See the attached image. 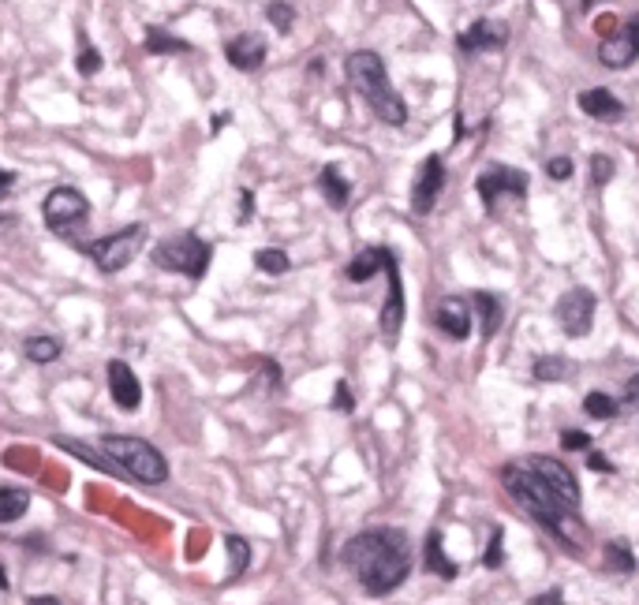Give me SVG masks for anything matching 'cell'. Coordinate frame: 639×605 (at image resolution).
<instances>
[{
	"label": "cell",
	"instance_id": "cell-2",
	"mask_svg": "<svg viewBox=\"0 0 639 605\" xmlns=\"http://www.w3.org/2000/svg\"><path fill=\"white\" fill-rule=\"evenodd\" d=\"M501 486L512 493V501L524 508L527 516H535V520L550 531V535L561 542V546L576 549L580 553L583 546H587V527L580 523V516H576V508L561 505L554 493L546 490L531 471H527L524 464H509L505 471H501Z\"/></svg>",
	"mask_w": 639,
	"mask_h": 605
},
{
	"label": "cell",
	"instance_id": "cell-33",
	"mask_svg": "<svg viewBox=\"0 0 639 605\" xmlns=\"http://www.w3.org/2000/svg\"><path fill=\"white\" fill-rule=\"evenodd\" d=\"M483 564L486 568H501V564H505V531H501V527H494V535H490Z\"/></svg>",
	"mask_w": 639,
	"mask_h": 605
},
{
	"label": "cell",
	"instance_id": "cell-37",
	"mask_svg": "<svg viewBox=\"0 0 639 605\" xmlns=\"http://www.w3.org/2000/svg\"><path fill=\"white\" fill-rule=\"evenodd\" d=\"M546 176H550V180H568V176H572V161H568V157H550V161H546Z\"/></svg>",
	"mask_w": 639,
	"mask_h": 605
},
{
	"label": "cell",
	"instance_id": "cell-11",
	"mask_svg": "<svg viewBox=\"0 0 639 605\" xmlns=\"http://www.w3.org/2000/svg\"><path fill=\"white\" fill-rule=\"evenodd\" d=\"M385 277H389V292H385L378 329H382V337L393 344V340L400 337V325H404V284H400L397 254H389V258H385Z\"/></svg>",
	"mask_w": 639,
	"mask_h": 605
},
{
	"label": "cell",
	"instance_id": "cell-36",
	"mask_svg": "<svg viewBox=\"0 0 639 605\" xmlns=\"http://www.w3.org/2000/svg\"><path fill=\"white\" fill-rule=\"evenodd\" d=\"M561 445H565L568 452H583V449H591V434H583V430H565V434H561Z\"/></svg>",
	"mask_w": 639,
	"mask_h": 605
},
{
	"label": "cell",
	"instance_id": "cell-46",
	"mask_svg": "<svg viewBox=\"0 0 639 605\" xmlns=\"http://www.w3.org/2000/svg\"><path fill=\"white\" fill-rule=\"evenodd\" d=\"M0 225H12V217H0Z\"/></svg>",
	"mask_w": 639,
	"mask_h": 605
},
{
	"label": "cell",
	"instance_id": "cell-42",
	"mask_svg": "<svg viewBox=\"0 0 639 605\" xmlns=\"http://www.w3.org/2000/svg\"><path fill=\"white\" fill-rule=\"evenodd\" d=\"M587 464L595 467V471H610V460H606V456H602V452H591V456H587Z\"/></svg>",
	"mask_w": 639,
	"mask_h": 605
},
{
	"label": "cell",
	"instance_id": "cell-31",
	"mask_svg": "<svg viewBox=\"0 0 639 605\" xmlns=\"http://www.w3.org/2000/svg\"><path fill=\"white\" fill-rule=\"evenodd\" d=\"M583 411L591 415V419H617V404H613V396L606 393H587V400H583Z\"/></svg>",
	"mask_w": 639,
	"mask_h": 605
},
{
	"label": "cell",
	"instance_id": "cell-13",
	"mask_svg": "<svg viewBox=\"0 0 639 605\" xmlns=\"http://www.w3.org/2000/svg\"><path fill=\"white\" fill-rule=\"evenodd\" d=\"M441 187H445V165H441V157L434 154L419 165V176H415L412 183V210L419 213V217H426V213L434 210Z\"/></svg>",
	"mask_w": 639,
	"mask_h": 605
},
{
	"label": "cell",
	"instance_id": "cell-24",
	"mask_svg": "<svg viewBox=\"0 0 639 605\" xmlns=\"http://www.w3.org/2000/svg\"><path fill=\"white\" fill-rule=\"evenodd\" d=\"M471 303L479 307V322H483V337H494L497 329H501V299L497 296H490V292H475L471 296Z\"/></svg>",
	"mask_w": 639,
	"mask_h": 605
},
{
	"label": "cell",
	"instance_id": "cell-14",
	"mask_svg": "<svg viewBox=\"0 0 639 605\" xmlns=\"http://www.w3.org/2000/svg\"><path fill=\"white\" fill-rule=\"evenodd\" d=\"M509 42V27L501 19H475L468 30H460V53H483V49H505Z\"/></svg>",
	"mask_w": 639,
	"mask_h": 605
},
{
	"label": "cell",
	"instance_id": "cell-25",
	"mask_svg": "<svg viewBox=\"0 0 639 605\" xmlns=\"http://www.w3.org/2000/svg\"><path fill=\"white\" fill-rule=\"evenodd\" d=\"M146 53H154V57H165V53H191V42L176 38V34H165L161 27H150L146 30Z\"/></svg>",
	"mask_w": 639,
	"mask_h": 605
},
{
	"label": "cell",
	"instance_id": "cell-34",
	"mask_svg": "<svg viewBox=\"0 0 639 605\" xmlns=\"http://www.w3.org/2000/svg\"><path fill=\"white\" fill-rule=\"evenodd\" d=\"M101 64H105V60H101V53L94 49V45H83V49H79V60H75L79 75H86V79H90V75H98V71H101Z\"/></svg>",
	"mask_w": 639,
	"mask_h": 605
},
{
	"label": "cell",
	"instance_id": "cell-3",
	"mask_svg": "<svg viewBox=\"0 0 639 605\" xmlns=\"http://www.w3.org/2000/svg\"><path fill=\"white\" fill-rule=\"evenodd\" d=\"M344 71H348V83L359 90V98L367 101L374 116L389 127H400L408 120V105L400 98L389 75H385V60L374 53V49H359V53H348L344 60Z\"/></svg>",
	"mask_w": 639,
	"mask_h": 605
},
{
	"label": "cell",
	"instance_id": "cell-39",
	"mask_svg": "<svg viewBox=\"0 0 639 605\" xmlns=\"http://www.w3.org/2000/svg\"><path fill=\"white\" fill-rule=\"evenodd\" d=\"M625 404L632 411H639V374H632L628 378V385H625Z\"/></svg>",
	"mask_w": 639,
	"mask_h": 605
},
{
	"label": "cell",
	"instance_id": "cell-35",
	"mask_svg": "<svg viewBox=\"0 0 639 605\" xmlns=\"http://www.w3.org/2000/svg\"><path fill=\"white\" fill-rule=\"evenodd\" d=\"M591 180L598 183V187H606V183L613 180V161L606 154H595L591 157Z\"/></svg>",
	"mask_w": 639,
	"mask_h": 605
},
{
	"label": "cell",
	"instance_id": "cell-45",
	"mask_svg": "<svg viewBox=\"0 0 639 605\" xmlns=\"http://www.w3.org/2000/svg\"><path fill=\"white\" fill-rule=\"evenodd\" d=\"M4 587H8V576H4V568H0V591H4Z\"/></svg>",
	"mask_w": 639,
	"mask_h": 605
},
{
	"label": "cell",
	"instance_id": "cell-5",
	"mask_svg": "<svg viewBox=\"0 0 639 605\" xmlns=\"http://www.w3.org/2000/svg\"><path fill=\"white\" fill-rule=\"evenodd\" d=\"M42 217H45V225H49L53 236H60L68 247H75V251L86 254L83 232L90 228V202H86V195L79 191V187H68V183L53 187L42 202Z\"/></svg>",
	"mask_w": 639,
	"mask_h": 605
},
{
	"label": "cell",
	"instance_id": "cell-32",
	"mask_svg": "<svg viewBox=\"0 0 639 605\" xmlns=\"http://www.w3.org/2000/svg\"><path fill=\"white\" fill-rule=\"evenodd\" d=\"M266 19H270L281 34H288L292 23H296V8H292V4H266Z\"/></svg>",
	"mask_w": 639,
	"mask_h": 605
},
{
	"label": "cell",
	"instance_id": "cell-23",
	"mask_svg": "<svg viewBox=\"0 0 639 605\" xmlns=\"http://www.w3.org/2000/svg\"><path fill=\"white\" fill-rule=\"evenodd\" d=\"M57 449L71 452V456H79V460H86L90 467H98V471H105V475H120V467L105 456V452H94L86 449V445H79V441H71V437H57Z\"/></svg>",
	"mask_w": 639,
	"mask_h": 605
},
{
	"label": "cell",
	"instance_id": "cell-21",
	"mask_svg": "<svg viewBox=\"0 0 639 605\" xmlns=\"http://www.w3.org/2000/svg\"><path fill=\"white\" fill-rule=\"evenodd\" d=\"M423 564H426V572H434V576L441 579H456V572H460V568L445 557V538H441V531H430V535H426Z\"/></svg>",
	"mask_w": 639,
	"mask_h": 605
},
{
	"label": "cell",
	"instance_id": "cell-20",
	"mask_svg": "<svg viewBox=\"0 0 639 605\" xmlns=\"http://www.w3.org/2000/svg\"><path fill=\"white\" fill-rule=\"evenodd\" d=\"M389 247H367L363 254H355L352 262H348V269H344V277L348 281H355V284H363V281H370L378 269H385V258H389Z\"/></svg>",
	"mask_w": 639,
	"mask_h": 605
},
{
	"label": "cell",
	"instance_id": "cell-7",
	"mask_svg": "<svg viewBox=\"0 0 639 605\" xmlns=\"http://www.w3.org/2000/svg\"><path fill=\"white\" fill-rule=\"evenodd\" d=\"M142 243H146V225L135 221V225L120 228L113 236H101V240L86 243V258H90L101 273H120V269H128L131 262H135Z\"/></svg>",
	"mask_w": 639,
	"mask_h": 605
},
{
	"label": "cell",
	"instance_id": "cell-44",
	"mask_svg": "<svg viewBox=\"0 0 639 605\" xmlns=\"http://www.w3.org/2000/svg\"><path fill=\"white\" fill-rule=\"evenodd\" d=\"M27 605H60L57 598H27Z\"/></svg>",
	"mask_w": 639,
	"mask_h": 605
},
{
	"label": "cell",
	"instance_id": "cell-9",
	"mask_svg": "<svg viewBox=\"0 0 639 605\" xmlns=\"http://www.w3.org/2000/svg\"><path fill=\"white\" fill-rule=\"evenodd\" d=\"M557 322L565 329L568 337H587L591 325H595V292L587 288H572L565 296L557 299Z\"/></svg>",
	"mask_w": 639,
	"mask_h": 605
},
{
	"label": "cell",
	"instance_id": "cell-4",
	"mask_svg": "<svg viewBox=\"0 0 639 605\" xmlns=\"http://www.w3.org/2000/svg\"><path fill=\"white\" fill-rule=\"evenodd\" d=\"M101 452L120 467V475H128V479L142 482V486L169 482V460H165V452L154 449V445L142 441V437L109 434V437H101Z\"/></svg>",
	"mask_w": 639,
	"mask_h": 605
},
{
	"label": "cell",
	"instance_id": "cell-40",
	"mask_svg": "<svg viewBox=\"0 0 639 605\" xmlns=\"http://www.w3.org/2000/svg\"><path fill=\"white\" fill-rule=\"evenodd\" d=\"M527 605H565V594L554 587V591H546V594H539V598H531Z\"/></svg>",
	"mask_w": 639,
	"mask_h": 605
},
{
	"label": "cell",
	"instance_id": "cell-16",
	"mask_svg": "<svg viewBox=\"0 0 639 605\" xmlns=\"http://www.w3.org/2000/svg\"><path fill=\"white\" fill-rule=\"evenodd\" d=\"M109 396H113V404L120 411H139L142 404V385L139 378H135V370H131L128 363H120V359H113L109 363Z\"/></svg>",
	"mask_w": 639,
	"mask_h": 605
},
{
	"label": "cell",
	"instance_id": "cell-30",
	"mask_svg": "<svg viewBox=\"0 0 639 605\" xmlns=\"http://www.w3.org/2000/svg\"><path fill=\"white\" fill-rule=\"evenodd\" d=\"M606 568L610 572H636V557H632V549L625 546V542H610L606 546Z\"/></svg>",
	"mask_w": 639,
	"mask_h": 605
},
{
	"label": "cell",
	"instance_id": "cell-18",
	"mask_svg": "<svg viewBox=\"0 0 639 605\" xmlns=\"http://www.w3.org/2000/svg\"><path fill=\"white\" fill-rule=\"evenodd\" d=\"M576 105H580L587 116H595V120H617V116L625 113V105L613 98L610 90H602V86H595V90H583L580 98H576Z\"/></svg>",
	"mask_w": 639,
	"mask_h": 605
},
{
	"label": "cell",
	"instance_id": "cell-1",
	"mask_svg": "<svg viewBox=\"0 0 639 605\" xmlns=\"http://www.w3.org/2000/svg\"><path fill=\"white\" fill-rule=\"evenodd\" d=\"M341 561L370 598H385L412 572V542L400 527H370L344 542Z\"/></svg>",
	"mask_w": 639,
	"mask_h": 605
},
{
	"label": "cell",
	"instance_id": "cell-17",
	"mask_svg": "<svg viewBox=\"0 0 639 605\" xmlns=\"http://www.w3.org/2000/svg\"><path fill=\"white\" fill-rule=\"evenodd\" d=\"M434 325H438L445 337L468 340V333H471V307L460 296L441 299L438 314H434Z\"/></svg>",
	"mask_w": 639,
	"mask_h": 605
},
{
	"label": "cell",
	"instance_id": "cell-28",
	"mask_svg": "<svg viewBox=\"0 0 639 605\" xmlns=\"http://www.w3.org/2000/svg\"><path fill=\"white\" fill-rule=\"evenodd\" d=\"M255 266L262 269V273H270V277H284V273L292 269V258H288L281 247H262V251H255Z\"/></svg>",
	"mask_w": 639,
	"mask_h": 605
},
{
	"label": "cell",
	"instance_id": "cell-38",
	"mask_svg": "<svg viewBox=\"0 0 639 605\" xmlns=\"http://www.w3.org/2000/svg\"><path fill=\"white\" fill-rule=\"evenodd\" d=\"M333 408H337V411H344V415H348V411H355L352 389H348V385H344V381H337V393H333Z\"/></svg>",
	"mask_w": 639,
	"mask_h": 605
},
{
	"label": "cell",
	"instance_id": "cell-22",
	"mask_svg": "<svg viewBox=\"0 0 639 605\" xmlns=\"http://www.w3.org/2000/svg\"><path fill=\"white\" fill-rule=\"evenodd\" d=\"M30 512V493L19 486H0V523H15Z\"/></svg>",
	"mask_w": 639,
	"mask_h": 605
},
{
	"label": "cell",
	"instance_id": "cell-43",
	"mask_svg": "<svg viewBox=\"0 0 639 605\" xmlns=\"http://www.w3.org/2000/svg\"><path fill=\"white\" fill-rule=\"evenodd\" d=\"M15 183V172H8V169H0V198L8 195V187Z\"/></svg>",
	"mask_w": 639,
	"mask_h": 605
},
{
	"label": "cell",
	"instance_id": "cell-27",
	"mask_svg": "<svg viewBox=\"0 0 639 605\" xmlns=\"http://www.w3.org/2000/svg\"><path fill=\"white\" fill-rule=\"evenodd\" d=\"M225 546H228V579L243 576V572H247V564H251V546H247V538L228 535Z\"/></svg>",
	"mask_w": 639,
	"mask_h": 605
},
{
	"label": "cell",
	"instance_id": "cell-41",
	"mask_svg": "<svg viewBox=\"0 0 639 605\" xmlns=\"http://www.w3.org/2000/svg\"><path fill=\"white\" fill-rule=\"evenodd\" d=\"M243 195V206H240V221H247V217H251V210H255V195H251V191H240Z\"/></svg>",
	"mask_w": 639,
	"mask_h": 605
},
{
	"label": "cell",
	"instance_id": "cell-29",
	"mask_svg": "<svg viewBox=\"0 0 639 605\" xmlns=\"http://www.w3.org/2000/svg\"><path fill=\"white\" fill-rule=\"evenodd\" d=\"M572 374V363L561 359V355H542L535 359V378L539 381H565Z\"/></svg>",
	"mask_w": 639,
	"mask_h": 605
},
{
	"label": "cell",
	"instance_id": "cell-10",
	"mask_svg": "<svg viewBox=\"0 0 639 605\" xmlns=\"http://www.w3.org/2000/svg\"><path fill=\"white\" fill-rule=\"evenodd\" d=\"M636 57H639V12L628 15L625 27L610 34V38H602V45H598V60L606 68H628V64H636Z\"/></svg>",
	"mask_w": 639,
	"mask_h": 605
},
{
	"label": "cell",
	"instance_id": "cell-15",
	"mask_svg": "<svg viewBox=\"0 0 639 605\" xmlns=\"http://www.w3.org/2000/svg\"><path fill=\"white\" fill-rule=\"evenodd\" d=\"M266 53H270V45H266V38L262 34H236L232 42L225 45V60L232 64V68L240 71H262V64H266Z\"/></svg>",
	"mask_w": 639,
	"mask_h": 605
},
{
	"label": "cell",
	"instance_id": "cell-6",
	"mask_svg": "<svg viewBox=\"0 0 639 605\" xmlns=\"http://www.w3.org/2000/svg\"><path fill=\"white\" fill-rule=\"evenodd\" d=\"M213 247L206 240H199L195 232H172L161 243H154L150 251V262L165 273H180V277H191V281H202L206 269H210Z\"/></svg>",
	"mask_w": 639,
	"mask_h": 605
},
{
	"label": "cell",
	"instance_id": "cell-19",
	"mask_svg": "<svg viewBox=\"0 0 639 605\" xmlns=\"http://www.w3.org/2000/svg\"><path fill=\"white\" fill-rule=\"evenodd\" d=\"M318 191L326 195V202L333 210H344L348 198H352V183L344 180V172L337 169V165H326V169L318 172Z\"/></svg>",
	"mask_w": 639,
	"mask_h": 605
},
{
	"label": "cell",
	"instance_id": "cell-26",
	"mask_svg": "<svg viewBox=\"0 0 639 605\" xmlns=\"http://www.w3.org/2000/svg\"><path fill=\"white\" fill-rule=\"evenodd\" d=\"M60 352H64V344H60L57 337H27L23 340V355H27L30 363H53V359H60Z\"/></svg>",
	"mask_w": 639,
	"mask_h": 605
},
{
	"label": "cell",
	"instance_id": "cell-8",
	"mask_svg": "<svg viewBox=\"0 0 639 605\" xmlns=\"http://www.w3.org/2000/svg\"><path fill=\"white\" fill-rule=\"evenodd\" d=\"M524 467L546 486V490L554 493L561 505H568V508L580 505V482H576V475H572L561 460H554V456H531V460H524Z\"/></svg>",
	"mask_w": 639,
	"mask_h": 605
},
{
	"label": "cell",
	"instance_id": "cell-12",
	"mask_svg": "<svg viewBox=\"0 0 639 605\" xmlns=\"http://www.w3.org/2000/svg\"><path fill=\"white\" fill-rule=\"evenodd\" d=\"M475 187H479V198H483L486 206H494L501 195H512V198H524L527 191V172L520 169H509V165H494V169H486L479 180H475Z\"/></svg>",
	"mask_w": 639,
	"mask_h": 605
}]
</instances>
